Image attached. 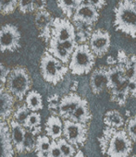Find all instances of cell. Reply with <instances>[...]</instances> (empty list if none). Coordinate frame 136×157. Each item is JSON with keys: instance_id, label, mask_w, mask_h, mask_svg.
<instances>
[{"instance_id": "6da1fadb", "label": "cell", "mask_w": 136, "mask_h": 157, "mask_svg": "<svg viewBox=\"0 0 136 157\" xmlns=\"http://www.w3.org/2000/svg\"><path fill=\"white\" fill-rule=\"evenodd\" d=\"M98 141L107 157H129L132 150V140L126 130L120 128L107 127Z\"/></svg>"}, {"instance_id": "7a4b0ae2", "label": "cell", "mask_w": 136, "mask_h": 157, "mask_svg": "<svg viewBox=\"0 0 136 157\" xmlns=\"http://www.w3.org/2000/svg\"><path fill=\"white\" fill-rule=\"evenodd\" d=\"M114 27L132 38H136V11L132 0H120L114 10Z\"/></svg>"}, {"instance_id": "3957f363", "label": "cell", "mask_w": 136, "mask_h": 157, "mask_svg": "<svg viewBox=\"0 0 136 157\" xmlns=\"http://www.w3.org/2000/svg\"><path fill=\"white\" fill-rule=\"evenodd\" d=\"M95 58L88 43L78 44L72 54L69 70L72 74L78 76L88 74L95 64Z\"/></svg>"}, {"instance_id": "277c9868", "label": "cell", "mask_w": 136, "mask_h": 157, "mask_svg": "<svg viewBox=\"0 0 136 157\" xmlns=\"http://www.w3.org/2000/svg\"><path fill=\"white\" fill-rule=\"evenodd\" d=\"M40 68L45 81L52 84L58 83L69 71V67H67L65 63L55 57L48 51L42 56Z\"/></svg>"}, {"instance_id": "5b68a950", "label": "cell", "mask_w": 136, "mask_h": 157, "mask_svg": "<svg viewBox=\"0 0 136 157\" xmlns=\"http://www.w3.org/2000/svg\"><path fill=\"white\" fill-rule=\"evenodd\" d=\"M6 82L7 90L20 101L24 98L32 85L30 75L22 67H17L10 71Z\"/></svg>"}, {"instance_id": "8992f818", "label": "cell", "mask_w": 136, "mask_h": 157, "mask_svg": "<svg viewBox=\"0 0 136 157\" xmlns=\"http://www.w3.org/2000/svg\"><path fill=\"white\" fill-rule=\"evenodd\" d=\"M87 125L81 122L65 119L63 122V136L72 145H84L87 139Z\"/></svg>"}, {"instance_id": "52a82bcc", "label": "cell", "mask_w": 136, "mask_h": 157, "mask_svg": "<svg viewBox=\"0 0 136 157\" xmlns=\"http://www.w3.org/2000/svg\"><path fill=\"white\" fill-rule=\"evenodd\" d=\"M111 37L107 31L103 29L94 30L88 41V44L96 57H103L109 50Z\"/></svg>"}, {"instance_id": "ba28073f", "label": "cell", "mask_w": 136, "mask_h": 157, "mask_svg": "<svg viewBox=\"0 0 136 157\" xmlns=\"http://www.w3.org/2000/svg\"><path fill=\"white\" fill-rule=\"evenodd\" d=\"M20 40L21 34L15 26L6 24L0 28V50L2 52H14L20 46Z\"/></svg>"}, {"instance_id": "9c48e42d", "label": "cell", "mask_w": 136, "mask_h": 157, "mask_svg": "<svg viewBox=\"0 0 136 157\" xmlns=\"http://www.w3.org/2000/svg\"><path fill=\"white\" fill-rule=\"evenodd\" d=\"M51 37L59 42L76 40L75 26L68 20L56 18L52 23Z\"/></svg>"}, {"instance_id": "30bf717a", "label": "cell", "mask_w": 136, "mask_h": 157, "mask_svg": "<svg viewBox=\"0 0 136 157\" xmlns=\"http://www.w3.org/2000/svg\"><path fill=\"white\" fill-rule=\"evenodd\" d=\"M98 19L99 10L91 4L90 0H85L79 5L72 17L74 22H84L93 26L97 22Z\"/></svg>"}, {"instance_id": "8fae6325", "label": "cell", "mask_w": 136, "mask_h": 157, "mask_svg": "<svg viewBox=\"0 0 136 157\" xmlns=\"http://www.w3.org/2000/svg\"><path fill=\"white\" fill-rule=\"evenodd\" d=\"M107 77H108V85L107 90L112 92L128 90L129 81L125 78L123 70L117 65L107 66Z\"/></svg>"}, {"instance_id": "7c38bea8", "label": "cell", "mask_w": 136, "mask_h": 157, "mask_svg": "<svg viewBox=\"0 0 136 157\" xmlns=\"http://www.w3.org/2000/svg\"><path fill=\"white\" fill-rule=\"evenodd\" d=\"M108 77H107V67H99L95 68L90 77V86L92 92L95 94H99L104 90L107 89Z\"/></svg>"}, {"instance_id": "4fadbf2b", "label": "cell", "mask_w": 136, "mask_h": 157, "mask_svg": "<svg viewBox=\"0 0 136 157\" xmlns=\"http://www.w3.org/2000/svg\"><path fill=\"white\" fill-rule=\"evenodd\" d=\"M84 98L76 94H70L62 97L59 102L58 114L64 119H69L77 106L81 104Z\"/></svg>"}, {"instance_id": "5bb4252c", "label": "cell", "mask_w": 136, "mask_h": 157, "mask_svg": "<svg viewBox=\"0 0 136 157\" xmlns=\"http://www.w3.org/2000/svg\"><path fill=\"white\" fill-rule=\"evenodd\" d=\"M11 139L15 150L19 153H22L26 151L25 149V140L27 135V129L22 124L19 123L15 119H12L10 123Z\"/></svg>"}, {"instance_id": "9a60e30c", "label": "cell", "mask_w": 136, "mask_h": 157, "mask_svg": "<svg viewBox=\"0 0 136 157\" xmlns=\"http://www.w3.org/2000/svg\"><path fill=\"white\" fill-rule=\"evenodd\" d=\"M53 19L51 14L46 10H38L35 16V24L40 31V36L45 41H49L51 38V29Z\"/></svg>"}, {"instance_id": "2e32d148", "label": "cell", "mask_w": 136, "mask_h": 157, "mask_svg": "<svg viewBox=\"0 0 136 157\" xmlns=\"http://www.w3.org/2000/svg\"><path fill=\"white\" fill-rule=\"evenodd\" d=\"M0 157H14V145L10 128L5 123L0 128Z\"/></svg>"}, {"instance_id": "e0dca14e", "label": "cell", "mask_w": 136, "mask_h": 157, "mask_svg": "<svg viewBox=\"0 0 136 157\" xmlns=\"http://www.w3.org/2000/svg\"><path fill=\"white\" fill-rule=\"evenodd\" d=\"M46 135L51 139L56 140L63 135V123L59 117L51 116L45 122Z\"/></svg>"}, {"instance_id": "ac0fdd59", "label": "cell", "mask_w": 136, "mask_h": 157, "mask_svg": "<svg viewBox=\"0 0 136 157\" xmlns=\"http://www.w3.org/2000/svg\"><path fill=\"white\" fill-rule=\"evenodd\" d=\"M13 98L10 92L0 86V119H8L12 112Z\"/></svg>"}, {"instance_id": "d6986e66", "label": "cell", "mask_w": 136, "mask_h": 157, "mask_svg": "<svg viewBox=\"0 0 136 157\" xmlns=\"http://www.w3.org/2000/svg\"><path fill=\"white\" fill-rule=\"evenodd\" d=\"M47 51L51 55H53L55 57L58 58L59 60H61L65 64H68L70 62L72 53L69 52L63 46L61 42L56 40L53 37H51L49 40V47H48Z\"/></svg>"}, {"instance_id": "ffe728a7", "label": "cell", "mask_w": 136, "mask_h": 157, "mask_svg": "<svg viewBox=\"0 0 136 157\" xmlns=\"http://www.w3.org/2000/svg\"><path fill=\"white\" fill-rule=\"evenodd\" d=\"M91 118H92V115L90 112L88 103L85 99H83L81 104L77 106V108L74 110V112L69 117V119H71L72 121L81 122V123H84V124H87Z\"/></svg>"}, {"instance_id": "44dd1931", "label": "cell", "mask_w": 136, "mask_h": 157, "mask_svg": "<svg viewBox=\"0 0 136 157\" xmlns=\"http://www.w3.org/2000/svg\"><path fill=\"white\" fill-rule=\"evenodd\" d=\"M25 103H26L27 107L32 112H37L43 109V106H44L42 95L34 90H32L27 94Z\"/></svg>"}, {"instance_id": "7402d4cb", "label": "cell", "mask_w": 136, "mask_h": 157, "mask_svg": "<svg viewBox=\"0 0 136 157\" xmlns=\"http://www.w3.org/2000/svg\"><path fill=\"white\" fill-rule=\"evenodd\" d=\"M104 122L107 127L120 128L124 125V119L121 114L117 110H110L105 114Z\"/></svg>"}, {"instance_id": "603a6c76", "label": "cell", "mask_w": 136, "mask_h": 157, "mask_svg": "<svg viewBox=\"0 0 136 157\" xmlns=\"http://www.w3.org/2000/svg\"><path fill=\"white\" fill-rule=\"evenodd\" d=\"M57 5L68 18H72L76 8L79 6L77 0H56Z\"/></svg>"}, {"instance_id": "cb8c5ba5", "label": "cell", "mask_w": 136, "mask_h": 157, "mask_svg": "<svg viewBox=\"0 0 136 157\" xmlns=\"http://www.w3.org/2000/svg\"><path fill=\"white\" fill-rule=\"evenodd\" d=\"M125 78L128 81L136 80V56L130 55L127 65L122 69Z\"/></svg>"}, {"instance_id": "d4e9b609", "label": "cell", "mask_w": 136, "mask_h": 157, "mask_svg": "<svg viewBox=\"0 0 136 157\" xmlns=\"http://www.w3.org/2000/svg\"><path fill=\"white\" fill-rule=\"evenodd\" d=\"M57 145L60 149L62 157H73L76 153V150L72 143H70L65 138H59L56 140Z\"/></svg>"}, {"instance_id": "484cf974", "label": "cell", "mask_w": 136, "mask_h": 157, "mask_svg": "<svg viewBox=\"0 0 136 157\" xmlns=\"http://www.w3.org/2000/svg\"><path fill=\"white\" fill-rule=\"evenodd\" d=\"M26 129H30L33 128L39 127L41 125V116L37 112H31L26 118L25 122L22 124Z\"/></svg>"}, {"instance_id": "4316f807", "label": "cell", "mask_w": 136, "mask_h": 157, "mask_svg": "<svg viewBox=\"0 0 136 157\" xmlns=\"http://www.w3.org/2000/svg\"><path fill=\"white\" fill-rule=\"evenodd\" d=\"M52 140L46 136H38L35 142V151H47L50 150Z\"/></svg>"}, {"instance_id": "83f0119b", "label": "cell", "mask_w": 136, "mask_h": 157, "mask_svg": "<svg viewBox=\"0 0 136 157\" xmlns=\"http://www.w3.org/2000/svg\"><path fill=\"white\" fill-rule=\"evenodd\" d=\"M125 130L132 142H136V116L128 119V121L126 122Z\"/></svg>"}, {"instance_id": "f1b7e54d", "label": "cell", "mask_w": 136, "mask_h": 157, "mask_svg": "<svg viewBox=\"0 0 136 157\" xmlns=\"http://www.w3.org/2000/svg\"><path fill=\"white\" fill-rule=\"evenodd\" d=\"M129 96L128 90L112 92V100L119 105H124Z\"/></svg>"}, {"instance_id": "f546056e", "label": "cell", "mask_w": 136, "mask_h": 157, "mask_svg": "<svg viewBox=\"0 0 136 157\" xmlns=\"http://www.w3.org/2000/svg\"><path fill=\"white\" fill-rule=\"evenodd\" d=\"M29 114H30V109L27 107L26 105H24L22 106H20L17 109V111L14 114V119L16 121H18L19 123L23 124L25 122L26 118L28 117Z\"/></svg>"}, {"instance_id": "4dcf8cb0", "label": "cell", "mask_w": 136, "mask_h": 157, "mask_svg": "<svg viewBox=\"0 0 136 157\" xmlns=\"http://www.w3.org/2000/svg\"><path fill=\"white\" fill-rule=\"evenodd\" d=\"M19 6H20V10L24 12H31L33 11V0H20L19 2Z\"/></svg>"}, {"instance_id": "1f68e13d", "label": "cell", "mask_w": 136, "mask_h": 157, "mask_svg": "<svg viewBox=\"0 0 136 157\" xmlns=\"http://www.w3.org/2000/svg\"><path fill=\"white\" fill-rule=\"evenodd\" d=\"M16 6V0H2L0 3V9L4 12H10L14 10Z\"/></svg>"}, {"instance_id": "d6a6232c", "label": "cell", "mask_w": 136, "mask_h": 157, "mask_svg": "<svg viewBox=\"0 0 136 157\" xmlns=\"http://www.w3.org/2000/svg\"><path fill=\"white\" fill-rule=\"evenodd\" d=\"M49 154H50V157H62L60 149L57 145L56 140H52L51 147L49 150Z\"/></svg>"}, {"instance_id": "836d02e7", "label": "cell", "mask_w": 136, "mask_h": 157, "mask_svg": "<svg viewBox=\"0 0 136 157\" xmlns=\"http://www.w3.org/2000/svg\"><path fill=\"white\" fill-rule=\"evenodd\" d=\"M59 98L58 96L56 95H52L48 98V107L50 110H58V106H59Z\"/></svg>"}, {"instance_id": "e575fe53", "label": "cell", "mask_w": 136, "mask_h": 157, "mask_svg": "<svg viewBox=\"0 0 136 157\" xmlns=\"http://www.w3.org/2000/svg\"><path fill=\"white\" fill-rule=\"evenodd\" d=\"M10 69L7 68L4 65L0 64V82H6L8 76L10 74Z\"/></svg>"}, {"instance_id": "d590c367", "label": "cell", "mask_w": 136, "mask_h": 157, "mask_svg": "<svg viewBox=\"0 0 136 157\" xmlns=\"http://www.w3.org/2000/svg\"><path fill=\"white\" fill-rule=\"evenodd\" d=\"M128 93L129 95L131 97L136 98V80H132V81H129L128 83Z\"/></svg>"}, {"instance_id": "8d00e7d4", "label": "cell", "mask_w": 136, "mask_h": 157, "mask_svg": "<svg viewBox=\"0 0 136 157\" xmlns=\"http://www.w3.org/2000/svg\"><path fill=\"white\" fill-rule=\"evenodd\" d=\"M45 6H46L45 0H33V10L36 11L45 10Z\"/></svg>"}, {"instance_id": "74e56055", "label": "cell", "mask_w": 136, "mask_h": 157, "mask_svg": "<svg viewBox=\"0 0 136 157\" xmlns=\"http://www.w3.org/2000/svg\"><path fill=\"white\" fill-rule=\"evenodd\" d=\"M90 2L98 10L103 9L105 7V5H106V0H90Z\"/></svg>"}, {"instance_id": "f35d334b", "label": "cell", "mask_w": 136, "mask_h": 157, "mask_svg": "<svg viewBox=\"0 0 136 157\" xmlns=\"http://www.w3.org/2000/svg\"><path fill=\"white\" fill-rule=\"evenodd\" d=\"M36 157H50L49 151H37Z\"/></svg>"}, {"instance_id": "ab89813d", "label": "cell", "mask_w": 136, "mask_h": 157, "mask_svg": "<svg viewBox=\"0 0 136 157\" xmlns=\"http://www.w3.org/2000/svg\"><path fill=\"white\" fill-rule=\"evenodd\" d=\"M107 63L108 64V66L115 65V64H117V60H115L114 57H112V56H108L107 57Z\"/></svg>"}, {"instance_id": "60d3db41", "label": "cell", "mask_w": 136, "mask_h": 157, "mask_svg": "<svg viewBox=\"0 0 136 157\" xmlns=\"http://www.w3.org/2000/svg\"><path fill=\"white\" fill-rule=\"evenodd\" d=\"M73 157H85L84 156V154L83 153V151H79L78 152H76L75 154H74V156Z\"/></svg>"}, {"instance_id": "b9f144b4", "label": "cell", "mask_w": 136, "mask_h": 157, "mask_svg": "<svg viewBox=\"0 0 136 157\" xmlns=\"http://www.w3.org/2000/svg\"><path fill=\"white\" fill-rule=\"evenodd\" d=\"M77 87H78V82H73V86L72 87V91H76Z\"/></svg>"}, {"instance_id": "7bdbcfd3", "label": "cell", "mask_w": 136, "mask_h": 157, "mask_svg": "<svg viewBox=\"0 0 136 157\" xmlns=\"http://www.w3.org/2000/svg\"><path fill=\"white\" fill-rule=\"evenodd\" d=\"M5 120H2V119H0V128H1V127L5 124Z\"/></svg>"}, {"instance_id": "ee69618b", "label": "cell", "mask_w": 136, "mask_h": 157, "mask_svg": "<svg viewBox=\"0 0 136 157\" xmlns=\"http://www.w3.org/2000/svg\"><path fill=\"white\" fill-rule=\"evenodd\" d=\"M132 2H133V7H134V10L136 11V0H132Z\"/></svg>"}, {"instance_id": "f6af8a7d", "label": "cell", "mask_w": 136, "mask_h": 157, "mask_svg": "<svg viewBox=\"0 0 136 157\" xmlns=\"http://www.w3.org/2000/svg\"><path fill=\"white\" fill-rule=\"evenodd\" d=\"M84 1H85V0H77V2H78V4H79V5H81Z\"/></svg>"}, {"instance_id": "bcb514c9", "label": "cell", "mask_w": 136, "mask_h": 157, "mask_svg": "<svg viewBox=\"0 0 136 157\" xmlns=\"http://www.w3.org/2000/svg\"><path fill=\"white\" fill-rule=\"evenodd\" d=\"M132 157H136V154H135V155H133V156H132Z\"/></svg>"}, {"instance_id": "7dc6e473", "label": "cell", "mask_w": 136, "mask_h": 157, "mask_svg": "<svg viewBox=\"0 0 136 157\" xmlns=\"http://www.w3.org/2000/svg\"><path fill=\"white\" fill-rule=\"evenodd\" d=\"M1 1H2V0H0V3H1Z\"/></svg>"}]
</instances>
